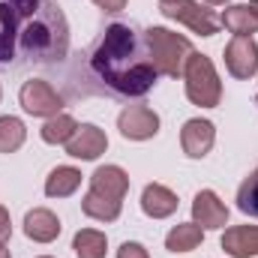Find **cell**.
<instances>
[{
  "label": "cell",
  "mask_w": 258,
  "mask_h": 258,
  "mask_svg": "<svg viewBox=\"0 0 258 258\" xmlns=\"http://www.w3.org/2000/svg\"><path fill=\"white\" fill-rule=\"evenodd\" d=\"M69 51V24L51 0H0V66L60 63Z\"/></svg>",
  "instance_id": "6da1fadb"
},
{
  "label": "cell",
  "mask_w": 258,
  "mask_h": 258,
  "mask_svg": "<svg viewBox=\"0 0 258 258\" xmlns=\"http://www.w3.org/2000/svg\"><path fill=\"white\" fill-rule=\"evenodd\" d=\"M87 69L102 90L126 99L150 93L159 78L147 33L126 21H114L102 30V36L87 51Z\"/></svg>",
  "instance_id": "7a4b0ae2"
},
{
  "label": "cell",
  "mask_w": 258,
  "mask_h": 258,
  "mask_svg": "<svg viewBox=\"0 0 258 258\" xmlns=\"http://www.w3.org/2000/svg\"><path fill=\"white\" fill-rule=\"evenodd\" d=\"M129 189V174L120 165H102L90 177V192L81 198V210L90 219L114 222L123 210V198Z\"/></svg>",
  "instance_id": "3957f363"
},
{
  "label": "cell",
  "mask_w": 258,
  "mask_h": 258,
  "mask_svg": "<svg viewBox=\"0 0 258 258\" xmlns=\"http://www.w3.org/2000/svg\"><path fill=\"white\" fill-rule=\"evenodd\" d=\"M144 33H147V45H150V54H153V63L159 69V75H168V78L183 75L186 57L192 54L189 39L180 33H171L165 27H147Z\"/></svg>",
  "instance_id": "277c9868"
},
{
  "label": "cell",
  "mask_w": 258,
  "mask_h": 258,
  "mask_svg": "<svg viewBox=\"0 0 258 258\" xmlns=\"http://www.w3.org/2000/svg\"><path fill=\"white\" fill-rule=\"evenodd\" d=\"M183 78H186V96L192 105L201 108H216L219 99H222V84H219V75L210 63V57L204 54H189L186 66H183Z\"/></svg>",
  "instance_id": "5b68a950"
},
{
  "label": "cell",
  "mask_w": 258,
  "mask_h": 258,
  "mask_svg": "<svg viewBox=\"0 0 258 258\" xmlns=\"http://www.w3.org/2000/svg\"><path fill=\"white\" fill-rule=\"evenodd\" d=\"M159 12L165 18H171V21L186 24L198 36H213L219 30V24H222L213 9H204L195 0H159Z\"/></svg>",
  "instance_id": "8992f818"
},
{
  "label": "cell",
  "mask_w": 258,
  "mask_h": 258,
  "mask_svg": "<svg viewBox=\"0 0 258 258\" xmlns=\"http://www.w3.org/2000/svg\"><path fill=\"white\" fill-rule=\"evenodd\" d=\"M18 99H21V108H24L27 114H33V117H54V114H60V108H63L60 93H57L48 81H42V78L24 81Z\"/></svg>",
  "instance_id": "52a82bcc"
},
{
  "label": "cell",
  "mask_w": 258,
  "mask_h": 258,
  "mask_svg": "<svg viewBox=\"0 0 258 258\" xmlns=\"http://www.w3.org/2000/svg\"><path fill=\"white\" fill-rule=\"evenodd\" d=\"M117 129L129 141H147V138H153L159 132V117L147 105H129L117 117Z\"/></svg>",
  "instance_id": "ba28073f"
},
{
  "label": "cell",
  "mask_w": 258,
  "mask_h": 258,
  "mask_svg": "<svg viewBox=\"0 0 258 258\" xmlns=\"http://www.w3.org/2000/svg\"><path fill=\"white\" fill-rule=\"evenodd\" d=\"M225 66L234 78H252L258 72V45L252 36H234L225 45Z\"/></svg>",
  "instance_id": "9c48e42d"
},
{
  "label": "cell",
  "mask_w": 258,
  "mask_h": 258,
  "mask_svg": "<svg viewBox=\"0 0 258 258\" xmlns=\"http://www.w3.org/2000/svg\"><path fill=\"white\" fill-rule=\"evenodd\" d=\"M213 141H216V129L210 120L195 117V120H186L180 129V144H183V153L189 159H204L210 153Z\"/></svg>",
  "instance_id": "30bf717a"
},
{
  "label": "cell",
  "mask_w": 258,
  "mask_h": 258,
  "mask_svg": "<svg viewBox=\"0 0 258 258\" xmlns=\"http://www.w3.org/2000/svg\"><path fill=\"white\" fill-rule=\"evenodd\" d=\"M105 147H108L105 132L99 126H93V123H81L75 129V135L66 141V153L75 156V159H96V156L105 153Z\"/></svg>",
  "instance_id": "8fae6325"
},
{
  "label": "cell",
  "mask_w": 258,
  "mask_h": 258,
  "mask_svg": "<svg viewBox=\"0 0 258 258\" xmlns=\"http://www.w3.org/2000/svg\"><path fill=\"white\" fill-rule=\"evenodd\" d=\"M192 219L195 225H201L207 231L210 228H222L228 222V207L219 201V195L213 189H201L192 201Z\"/></svg>",
  "instance_id": "7c38bea8"
},
{
  "label": "cell",
  "mask_w": 258,
  "mask_h": 258,
  "mask_svg": "<svg viewBox=\"0 0 258 258\" xmlns=\"http://www.w3.org/2000/svg\"><path fill=\"white\" fill-rule=\"evenodd\" d=\"M24 234L30 240H36V243H51L60 234V219L45 207H33L24 216Z\"/></svg>",
  "instance_id": "4fadbf2b"
},
{
  "label": "cell",
  "mask_w": 258,
  "mask_h": 258,
  "mask_svg": "<svg viewBox=\"0 0 258 258\" xmlns=\"http://www.w3.org/2000/svg\"><path fill=\"white\" fill-rule=\"evenodd\" d=\"M222 249L231 258L258 255V225H234L222 234Z\"/></svg>",
  "instance_id": "5bb4252c"
},
{
  "label": "cell",
  "mask_w": 258,
  "mask_h": 258,
  "mask_svg": "<svg viewBox=\"0 0 258 258\" xmlns=\"http://www.w3.org/2000/svg\"><path fill=\"white\" fill-rule=\"evenodd\" d=\"M141 210L150 219H165V216H171L177 210V195L168 186H162V183H150L141 192Z\"/></svg>",
  "instance_id": "9a60e30c"
},
{
  "label": "cell",
  "mask_w": 258,
  "mask_h": 258,
  "mask_svg": "<svg viewBox=\"0 0 258 258\" xmlns=\"http://www.w3.org/2000/svg\"><path fill=\"white\" fill-rule=\"evenodd\" d=\"M78 186H81V171L72 165H57L45 180V195L48 198H69Z\"/></svg>",
  "instance_id": "2e32d148"
},
{
  "label": "cell",
  "mask_w": 258,
  "mask_h": 258,
  "mask_svg": "<svg viewBox=\"0 0 258 258\" xmlns=\"http://www.w3.org/2000/svg\"><path fill=\"white\" fill-rule=\"evenodd\" d=\"M204 240V228L195 225V222H180L168 231L165 237V249L168 252H192L198 249V243Z\"/></svg>",
  "instance_id": "e0dca14e"
},
{
  "label": "cell",
  "mask_w": 258,
  "mask_h": 258,
  "mask_svg": "<svg viewBox=\"0 0 258 258\" xmlns=\"http://www.w3.org/2000/svg\"><path fill=\"white\" fill-rule=\"evenodd\" d=\"M72 249L78 258H105L108 249V237L96 228H81L75 237H72Z\"/></svg>",
  "instance_id": "ac0fdd59"
},
{
  "label": "cell",
  "mask_w": 258,
  "mask_h": 258,
  "mask_svg": "<svg viewBox=\"0 0 258 258\" xmlns=\"http://www.w3.org/2000/svg\"><path fill=\"white\" fill-rule=\"evenodd\" d=\"M219 21H222L234 36H252V33H258V15L249 6H228Z\"/></svg>",
  "instance_id": "d6986e66"
},
{
  "label": "cell",
  "mask_w": 258,
  "mask_h": 258,
  "mask_svg": "<svg viewBox=\"0 0 258 258\" xmlns=\"http://www.w3.org/2000/svg\"><path fill=\"white\" fill-rule=\"evenodd\" d=\"M24 138H27V129L18 117L12 114L0 117V153H15L24 144Z\"/></svg>",
  "instance_id": "ffe728a7"
},
{
  "label": "cell",
  "mask_w": 258,
  "mask_h": 258,
  "mask_svg": "<svg viewBox=\"0 0 258 258\" xmlns=\"http://www.w3.org/2000/svg\"><path fill=\"white\" fill-rule=\"evenodd\" d=\"M75 129H78V123H75L69 114H54V117H48V123L42 126V141H45V144H66V141L75 135Z\"/></svg>",
  "instance_id": "44dd1931"
},
{
  "label": "cell",
  "mask_w": 258,
  "mask_h": 258,
  "mask_svg": "<svg viewBox=\"0 0 258 258\" xmlns=\"http://www.w3.org/2000/svg\"><path fill=\"white\" fill-rule=\"evenodd\" d=\"M237 207L243 213H249V216H258V171H252L240 183V189H237Z\"/></svg>",
  "instance_id": "7402d4cb"
},
{
  "label": "cell",
  "mask_w": 258,
  "mask_h": 258,
  "mask_svg": "<svg viewBox=\"0 0 258 258\" xmlns=\"http://www.w3.org/2000/svg\"><path fill=\"white\" fill-rule=\"evenodd\" d=\"M117 258H150V255H147V249H144L141 243H135V240H126V243L117 249Z\"/></svg>",
  "instance_id": "603a6c76"
},
{
  "label": "cell",
  "mask_w": 258,
  "mask_h": 258,
  "mask_svg": "<svg viewBox=\"0 0 258 258\" xmlns=\"http://www.w3.org/2000/svg\"><path fill=\"white\" fill-rule=\"evenodd\" d=\"M9 234H12V222H9V213H6V207H0V246H6Z\"/></svg>",
  "instance_id": "cb8c5ba5"
},
{
  "label": "cell",
  "mask_w": 258,
  "mask_h": 258,
  "mask_svg": "<svg viewBox=\"0 0 258 258\" xmlns=\"http://www.w3.org/2000/svg\"><path fill=\"white\" fill-rule=\"evenodd\" d=\"M99 9H105V12H120V9H126V0H93Z\"/></svg>",
  "instance_id": "d4e9b609"
},
{
  "label": "cell",
  "mask_w": 258,
  "mask_h": 258,
  "mask_svg": "<svg viewBox=\"0 0 258 258\" xmlns=\"http://www.w3.org/2000/svg\"><path fill=\"white\" fill-rule=\"evenodd\" d=\"M0 258H12V255H9V249H6V246H0Z\"/></svg>",
  "instance_id": "484cf974"
},
{
  "label": "cell",
  "mask_w": 258,
  "mask_h": 258,
  "mask_svg": "<svg viewBox=\"0 0 258 258\" xmlns=\"http://www.w3.org/2000/svg\"><path fill=\"white\" fill-rule=\"evenodd\" d=\"M207 3H213V6H225L228 0H207Z\"/></svg>",
  "instance_id": "4316f807"
},
{
  "label": "cell",
  "mask_w": 258,
  "mask_h": 258,
  "mask_svg": "<svg viewBox=\"0 0 258 258\" xmlns=\"http://www.w3.org/2000/svg\"><path fill=\"white\" fill-rule=\"evenodd\" d=\"M249 9H252V12L258 15V0H252V3H249Z\"/></svg>",
  "instance_id": "83f0119b"
},
{
  "label": "cell",
  "mask_w": 258,
  "mask_h": 258,
  "mask_svg": "<svg viewBox=\"0 0 258 258\" xmlns=\"http://www.w3.org/2000/svg\"><path fill=\"white\" fill-rule=\"evenodd\" d=\"M39 258H51V255H39Z\"/></svg>",
  "instance_id": "f1b7e54d"
},
{
  "label": "cell",
  "mask_w": 258,
  "mask_h": 258,
  "mask_svg": "<svg viewBox=\"0 0 258 258\" xmlns=\"http://www.w3.org/2000/svg\"><path fill=\"white\" fill-rule=\"evenodd\" d=\"M0 96H3V90H0Z\"/></svg>",
  "instance_id": "f546056e"
}]
</instances>
